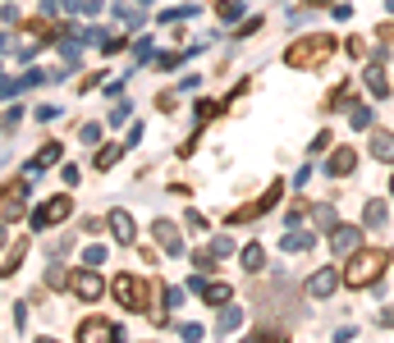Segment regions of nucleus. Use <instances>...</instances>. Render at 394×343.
Wrapping results in <instances>:
<instances>
[{
    "instance_id": "1",
    "label": "nucleus",
    "mask_w": 394,
    "mask_h": 343,
    "mask_svg": "<svg viewBox=\"0 0 394 343\" xmlns=\"http://www.w3.org/2000/svg\"><path fill=\"white\" fill-rule=\"evenodd\" d=\"M390 266V252L386 248H358L349 257V266H344V284L349 289H367V284H376L381 274Z\"/></svg>"
},
{
    "instance_id": "2",
    "label": "nucleus",
    "mask_w": 394,
    "mask_h": 343,
    "mask_svg": "<svg viewBox=\"0 0 394 343\" xmlns=\"http://www.w3.org/2000/svg\"><path fill=\"white\" fill-rule=\"evenodd\" d=\"M335 55V37H325V33H316V37H298V42L289 46V60L294 69H316L321 60H330Z\"/></svg>"
},
{
    "instance_id": "3",
    "label": "nucleus",
    "mask_w": 394,
    "mask_h": 343,
    "mask_svg": "<svg viewBox=\"0 0 394 343\" xmlns=\"http://www.w3.org/2000/svg\"><path fill=\"white\" fill-rule=\"evenodd\" d=\"M115 298L129 311H151V298H156V284L138 279V274H115Z\"/></svg>"
},
{
    "instance_id": "4",
    "label": "nucleus",
    "mask_w": 394,
    "mask_h": 343,
    "mask_svg": "<svg viewBox=\"0 0 394 343\" xmlns=\"http://www.w3.org/2000/svg\"><path fill=\"white\" fill-rule=\"evenodd\" d=\"M280 197H284V183L275 179V183H271V188H266L257 202H248V206H238V211H229V215H225V224H248V220H257V215H266V211H271V206L280 202Z\"/></svg>"
},
{
    "instance_id": "5",
    "label": "nucleus",
    "mask_w": 394,
    "mask_h": 343,
    "mask_svg": "<svg viewBox=\"0 0 394 343\" xmlns=\"http://www.w3.org/2000/svg\"><path fill=\"white\" fill-rule=\"evenodd\" d=\"M115 339H120V330H115L105 316H88L79 325V343H115Z\"/></svg>"
},
{
    "instance_id": "6",
    "label": "nucleus",
    "mask_w": 394,
    "mask_h": 343,
    "mask_svg": "<svg viewBox=\"0 0 394 343\" xmlns=\"http://www.w3.org/2000/svg\"><path fill=\"white\" fill-rule=\"evenodd\" d=\"M344 284V270H335V266H325V270H316L312 279H307V298H330L335 289Z\"/></svg>"
},
{
    "instance_id": "7",
    "label": "nucleus",
    "mask_w": 394,
    "mask_h": 343,
    "mask_svg": "<svg viewBox=\"0 0 394 343\" xmlns=\"http://www.w3.org/2000/svg\"><path fill=\"white\" fill-rule=\"evenodd\" d=\"M69 284H74V293H79L83 302H97L101 293H105V284H101V274H97V270H74V274H69Z\"/></svg>"
},
{
    "instance_id": "8",
    "label": "nucleus",
    "mask_w": 394,
    "mask_h": 343,
    "mask_svg": "<svg viewBox=\"0 0 394 343\" xmlns=\"http://www.w3.org/2000/svg\"><path fill=\"white\" fill-rule=\"evenodd\" d=\"M69 206H74V202L60 192V197H51V202L42 206V211H33V224H37V229H51V224H60L64 215H69Z\"/></svg>"
},
{
    "instance_id": "9",
    "label": "nucleus",
    "mask_w": 394,
    "mask_h": 343,
    "mask_svg": "<svg viewBox=\"0 0 394 343\" xmlns=\"http://www.w3.org/2000/svg\"><path fill=\"white\" fill-rule=\"evenodd\" d=\"M353 165H358V151H353V146H335L330 161H325V174H330V179L340 174L344 179V174H353Z\"/></svg>"
},
{
    "instance_id": "10",
    "label": "nucleus",
    "mask_w": 394,
    "mask_h": 343,
    "mask_svg": "<svg viewBox=\"0 0 394 343\" xmlns=\"http://www.w3.org/2000/svg\"><path fill=\"white\" fill-rule=\"evenodd\" d=\"M362 243V229H353V224H335L330 229V252H358Z\"/></svg>"
},
{
    "instance_id": "11",
    "label": "nucleus",
    "mask_w": 394,
    "mask_h": 343,
    "mask_svg": "<svg viewBox=\"0 0 394 343\" xmlns=\"http://www.w3.org/2000/svg\"><path fill=\"white\" fill-rule=\"evenodd\" d=\"M371 156L386 161V165H394V133L390 129H371Z\"/></svg>"
},
{
    "instance_id": "12",
    "label": "nucleus",
    "mask_w": 394,
    "mask_h": 343,
    "mask_svg": "<svg viewBox=\"0 0 394 343\" xmlns=\"http://www.w3.org/2000/svg\"><path fill=\"white\" fill-rule=\"evenodd\" d=\"M151 233H156V243H161L166 252H179V248H184V243H179V229H175L170 220H156V224H151Z\"/></svg>"
},
{
    "instance_id": "13",
    "label": "nucleus",
    "mask_w": 394,
    "mask_h": 343,
    "mask_svg": "<svg viewBox=\"0 0 394 343\" xmlns=\"http://www.w3.org/2000/svg\"><path fill=\"white\" fill-rule=\"evenodd\" d=\"M110 233L120 243H133V215L129 211H110Z\"/></svg>"
},
{
    "instance_id": "14",
    "label": "nucleus",
    "mask_w": 394,
    "mask_h": 343,
    "mask_svg": "<svg viewBox=\"0 0 394 343\" xmlns=\"http://www.w3.org/2000/svg\"><path fill=\"white\" fill-rule=\"evenodd\" d=\"M197 289H202V298H207L211 307H225L229 302V284H197Z\"/></svg>"
},
{
    "instance_id": "15",
    "label": "nucleus",
    "mask_w": 394,
    "mask_h": 343,
    "mask_svg": "<svg viewBox=\"0 0 394 343\" xmlns=\"http://www.w3.org/2000/svg\"><path fill=\"white\" fill-rule=\"evenodd\" d=\"M266 266V252H262V243H248V248H243V270H262Z\"/></svg>"
},
{
    "instance_id": "16",
    "label": "nucleus",
    "mask_w": 394,
    "mask_h": 343,
    "mask_svg": "<svg viewBox=\"0 0 394 343\" xmlns=\"http://www.w3.org/2000/svg\"><path fill=\"white\" fill-rule=\"evenodd\" d=\"M367 87H371V92H376V96H390V83H386V69H367Z\"/></svg>"
},
{
    "instance_id": "17",
    "label": "nucleus",
    "mask_w": 394,
    "mask_h": 343,
    "mask_svg": "<svg viewBox=\"0 0 394 343\" xmlns=\"http://www.w3.org/2000/svg\"><path fill=\"white\" fill-rule=\"evenodd\" d=\"M349 101H353V87H349V83H340V87L330 92V101H325V110H340V105H349Z\"/></svg>"
},
{
    "instance_id": "18",
    "label": "nucleus",
    "mask_w": 394,
    "mask_h": 343,
    "mask_svg": "<svg viewBox=\"0 0 394 343\" xmlns=\"http://www.w3.org/2000/svg\"><path fill=\"white\" fill-rule=\"evenodd\" d=\"M362 220H367L371 229H381V224H386V202H367V211H362Z\"/></svg>"
},
{
    "instance_id": "19",
    "label": "nucleus",
    "mask_w": 394,
    "mask_h": 343,
    "mask_svg": "<svg viewBox=\"0 0 394 343\" xmlns=\"http://www.w3.org/2000/svg\"><path fill=\"white\" fill-rule=\"evenodd\" d=\"M284 248H289V252H307V248H312V233H307V229L289 233V238H284Z\"/></svg>"
},
{
    "instance_id": "20",
    "label": "nucleus",
    "mask_w": 394,
    "mask_h": 343,
    "mask_svg": "<svg viewBox=\"0 0 394 343\" xmlns=\"http://www.w3.org/2000/svg\"><path fill=\"white\" fill-rule=\"evenodd\" d=\"M312 215H316V224H325V229H335V224H340L330 206H312Z\"/></svg>"
},
{
    "instance_id": "21",
    "label": "nucleus",
    "mask_w": 394,
    "mask_h": 343,
    "mask_svg": "<svg viewBox=\"0 0 394 343\" xmlns=\"http://www.w3.org/2000/svg\"><path fill=\"white\" fill-rule=\"evenodd\" d=\"M120 161V146H101L97 151V170H105V165H115Z\"/></svg>"
},
{
    "instance_id": "22",
    "label": "nucleus",
    "mask_w": 394,
    "mask_h": 343,
    "mask_svg": "<svg viewBox=\"0 0 394 343\" xmlns=\"http://www.w3.org/2000/svg\"><path fill=\"white\" fill-rule=\"evenodd\" d=\"M225 330H238V311H234V307H229L225 316H220V335H225Z\"/></svg>"
},
{
    "instance_id": "23",
    "label": "nucleus",
    "mask_w": 394,
    "mask_h": 343,
    "mask_svg": "<svg viewBox=\"0 0 394 343\" xmlns=\"http://www.w3.org/2000/svg\"><path fill=\"white\" fill-rule=\"evenodd\" d=\"M349 55H367V42H362V37H349Z\"/></svg>"
},
{
    "instance_id": "24",
    "label": "nucleus",
    "mask_w": 394,
    "mask_h": 343,
    "mask_svg": "<svg viewBox=\"0 0 394 343\" xmlns=\"http://www.w3.org/2000/svg\"><path fill=\"white\" fill-rule=\"evenodd\" d=\"M381 42H386V46H394V23H381Z\"/></svg>"
},
{
    "instance_id": "25",
    "label": "nucleus",
    "mask_w": 394,
    "mask_h": 343,
    "mask_svg": "<svg viewBox=\"0 0 394 343\" xmlns=\"http://www.w3.org/2000/svg\"><path fill=\"white\" fill-rule=\"evenodd\" d=\"M37 343H55V339H37Z\"/></svg>"
},
{
    "instance_id": "26",
    "label": "nucleus",
    "mask_w": 394,
    "mask_h": 343,
    "mask_svg": "<svg viewBox=\"0 0 394 343\" xmlns=\"http://www.w3.org/2000/svg\"><path fill=\"white\" fill-rule=\"evenodd\" d=\"M390 192H394V179H390Z\"/></svg>"
}]
</instances>
